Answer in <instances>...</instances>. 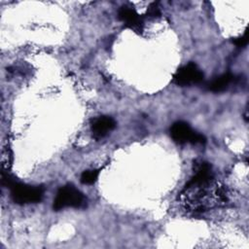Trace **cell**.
I'll return each mask as SVG.
<instances>
[{
	"label": "cell",
	"mask_w": 249,
	"mask_h": 249,
	"mask_svg": "<svg viewBox=\"0 0 249 249\" xmlns=\"http://www.w3.org/2000/svg\"><path fill=\"white\" fill-rule=\"evenodd\" d=\"M86 205V197L84 195L72 185L61 187L53 200V209L58 211L66 207L80 208Z\"/></svg>",
	"instance_id": "6da1fadb"
},
{
	"label": "cell",
	"mask_w": 249,
	"mask_h": 249,
	"mask_svg": "<svg viewBox=\"0 0 249 249\" xmlns=\"http://www.w3.org/2000/svg\"><path fill=\"white\" fill-rule=\"evenodd\" d=\"M10 189L12 198L18 204L39 202L44 196L43 188L27 186L19 182H16Z\"/></svg>",
	"instance_id": "7a4b0ae2"
},
{
	"label": "cell",
	"mask_w": 249,
	"mask_h": 249,
	"mask_svg": "<svg viewBox=\"0 0 249 249\" xmlns=\"http://www.w3.org/2000/svg\"><path fill=\"white\" fill-rule=\"evenodd\" d=\"M170 135L172 139L179 144H184L187 142L193 144L205 143V137L202 134L194 131L185 122L174 123L170 128Z\"/></svg>",
	"instance_id": "3957f363"
},
{
	"label": "cell",
	"mask_w": 249,
	"mask_h": 249,
	"mask_svg": "<svg viewBox=\"0 0 249 249\" xmlns=\"http://www.w3.org/2000/svg\"><path fill=\"white\" fill-rule=\"evenodd\" d=\"M203 80V73L196 63L190 62L179 68L173 76V83L177 86L186 87L199 84Z\"/></svg>",
	"instance_id": "277c9868"
},
{
	"label": "cell",
	"mask_w": 249,
	"mask_h": 249,
	"mask_svg": "<svg viewBox=\"0 0 249 249\" xmlns=\"http://www.w3.org/2000/svg\"><path fill=\"white\" fill-rule=\"evenodd\" d=\"M116 126V122L108 116H100L94 118L90 124L92 136L95 139H101L111 132Z\"/></svg>",
	"instance_id": "5b68a950"
},
{
	"label": "cell",
	"mask_w": 249,
	"mask_h": 249,
	"mask_svg": "<svg viewBox=\"0 0 249 249\" xmlns=\"http://www.w3.org/2000/svg\"><path fill=\"white\" fill-rule=\"evenodd\" d=\"M119 19L122 20L126 27L134 30H141L143 25V18L140 17L135 10L129 7H122L118 14Z\"/></svg>",
	"instance_id": "8992f818"
},
{
	"label": "cell",
	"mask_w": 249,
	"mask_h": 249,
	"mask_svg": "<svg viewBox=\"0 0 249 249\" xmlns=\"http://www.w3.org/2000/svg\"><path fill=\"white\" fill-rule=\"evenodd\" d=\"M233 80H234L233 75H231V73H225L215 78L211 82H209L206 86L210 91L221 92L226 90L229 88V86L233 82Z\"/></svg>",
	"instance_id": "52a82bcc"
},
{
	"label": "cell",
	"mask_w": 249,
	"mask_h": 249,
	"mask_svg": "<svg viewBox=\"0 0 249 249\" xmlns=\"http://www.w3.org/2000/svg\"><path fill=\"white\" fill-rule=\"evenodd\" d=\"M98 174H99V171L96 169L86 170L82 173L80 180L85 185H90V184H93L97 180Z\"/></svg>",
	"instance_id": "ba28073f"
},
{
	"label": "cell",
	"mask_w": 249,
	"mask_h": 249,
	"mask_svg": "<svg viewBox=\"0 0 249 249\" xmlns=\"http://www.w3.org/2000/svg\"><path fill=\"white\" fill-rule=\"evenodd\" d=\"M233 43H234V45H235L236 47H239V48L246 46L247 43H248V32H247V30L245 31V33H244L243 36L238 37V38H235V39L233 40Z\"/></svg>",
	"instance_id": "9c48e42d"
},
{
	"label": "cell",
	"mask_w": 249,
	"mask_h": 249,
	"mask_svg": "<svg viewBox=\"0 0 249 249\" xmlns=\"http://www.w3.org/2000/svg\"><path fill=\"white\" fill-rule=\"evenodd\" d=\"M147 15L149 17H152V18H156V17H159L160 15V9L158 7V5L156 3H152L148 10H147Z\"/></svg>",
	"instance_id": "30bf717a"
}]
</instances>
